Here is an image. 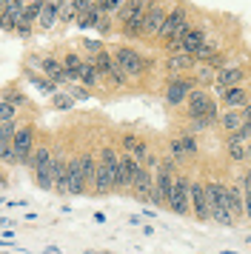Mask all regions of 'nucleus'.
Segmentation results:
<instances>
[{
  "instance_id": "nucleus-36",
  "label": "nucleus",
  "mask_w": 251,
  "mask_h": 254,
  "mask_svg": "<svg viewBox=\"0 0 251 254\" xmlns=\"http://www.w3.org/2000/svg\"><path fill=\"white\" fill-rule=\"evenodd\" d=\"M32 83L34 86H37V89H40V92H46V94H55L57 92V83L55 80H49V77H32Z\"/></svg>"
},
{
  "instance_id": "nucleus-28",
  "label": "nucleus",
  "mask_w": 251,
  "mask_h": 254,
  "mask_svg": "<svg viewBox=\"0 0 251 254\" xmlns=\"http://www.w3.org/2000/svg\"><path fill=\"white\" fill-rule=\"evenodd\" d=\"M246 123V117H243V112L240 109H228L226 115H223V128H226L228 134H234V131H240V126Z\"/></svg>"
},
{
  "instance_id": "nucleus-44",
  "label": "nucleus",
  "mask_w": 251,
  "mask_h": 254,
  "mask_svg": "<svg viewBox=\"0 0 251 254\" xmlns=\"http://www.w3.org/2000/svg\"><path fill=\"white\" fill-rule=\"evenodd\" d=\"M83 43H86V49H89V52H94V55H97V52H103L100 40H83Z\"/></svg>"
},
{
  "instance_id": "nucleus-38",
  "label": "nucleus",
  "mask_w": 251,
  "mask_h": 254,
  "mask_svg": "<svg viewBox=\"0 0 251 254\" xmlns=\"http://www.w3.org/2000/svg\"><path fill=\"white\" fill-rule=\"evenodd\" d=\"M55 106L57 109H71V106H74V97H71V94H57L55 92Z\"/></svg>"
},
{
  "instance_id": "nucleus-15",
  "label": "nucleus",
  "mask_w": 251,
  "mask_h": 254,
  "mask_svg": "<svg viewBox=\"0 0 251 254\" xmlns=\"http://www.w3.org/2000/svg\"><path fill=\"white\" fill-rule=\"evenodd\" d=\"M191 208H194V217L205 223L211 217V208H208V197H205V186L203 183H191Z\"/></svg>"
},
{
  "instance_id": "nucleus-4",
  "label": "nucleus",
  "mask_w": 251,
  "mask_h": 254,
  "mask_svg": "<svg viewBox=\"0 0 251 254\" xmlns=\"http://www.w3.org/2000/svg\"><path fill=\"white\" fill-rule=\"evenodd\" d=\"M117 160L120 154L114 149H100V163H97V177H94V191L97 194H109L114 189V174H117Z\"/></svg>"
},
{
  "instance_id": "nucleus-17",
  "label": "nucleus",
  "mask_w": 251,
  "mask_h": 254,
  "mask_svg": "<svg viewBox=\"0 0 251 254\" xmlns=\"http://www.w3.org/2000/svg\"><path fill=\"white\" fill-rule=\"evenodd\" d=\"M66 180H68V194H83L89 186L83 180V169H80V157H71L66 166Z\"/></svg>"
},
{
  "instance_id": "nucleus-31",
  "label": "nucleus",
  "mask_w": 251,
  "mask_h": 254,
  "mask_svg": "<svg viewBox=\"0 0 251 254\" xmlns=\"http://www.w3.org/2000/svg\"><path fill=\"white\" fill-rule=\"evenodd\" d=\"M97 80H100V74L94 69V63L86 60V63H83V71H80V83H83L86 89H91V86H97Z\"/></svg>"
},
{
  "instance_id": "nucleus-29",
  "label": "nucleus",
  "mask_w": 251,
  "mask_h": 254,
  "mask_svg": "<svg viewBox=\"0 0 251 254\" xmlns=\"http://www.w3.org/2000/svg\"><path fill=\"white\" fill-rule=\"evenodd\" d=\"M57 20H60V9H57V6H52V3H43V12H40V20H37V26L49 32V29H52Z\"/></svg>"
},
{
  "instance_id": "nucleus-40",
  "label": "nucleus",
  "mask_w": 251,
  "mask_h": 254,
  "mask_svg": "<svg viewBox=\"0 0 251 254\" xmlns=\"http://www.w3.org/2000/svg\"><path fill=\"white\" fill-rule=\"evenodd\" d=\"M74 6H77V14H86L91 6H97V0H74Z\"/></svg>"
},
{
  "instance_id": "nucleus-14",
  "label": "nucleus",
  "mask_w": 251,
  "mask_h": 254,
  "mask_svg": "<svg viewBox=\"0 0 251 254\" xmlns=\"http://www.w3.org/2000/svg\"><path fill=\"white\" fill-rule=\"evenodd\" d=\"M186 23H188V17H186V9H183V6H177V9H171V12L166 14V23H163V29H160V35H157V37H163V40L169 43L171 37L177 35V32H180Z\"/></svg>"
},
{
  "instance_id": "nucleus-20",
  "label": "nucleus",
  "mask_w": 251,
  "mask_h": 254,
  "mask_svg": "<svg viewBox=\"0 0 251 254\" xmlns=\"http://www.w3.org/2000/svg\"><path fill=\"white\" fill-rule=\"evenodd\" d=\"M123 149H126V154H131L137 163H146L148 160L146 140H140L137 134H123Z\"/></svg>"
},
{
  "instance_id": "nucleus-16",
  "label": "nucleus",
  "mask_w": 251,
  "mask_h": 254,
  "mask_svg": "<svg viewBox=\"0 0 251 254\" xmlns=\"http://www.w3.org/2000/svg\"><path fill=\"white\" fill-rule=\"evenodd\" d=\"M166 9L160 6V3H151V9H148L146 14V23H143V35L146 37H157L160 29H163V23H166Z\"/></svg>"
},
{
  "instance_id": "nucleus-7",
  "label": "nucleus",
  "mask_w": 251,
  "mask_h": 254,
  "mask_svg": "<svg viewBox=\"0 0 251 254\" xmlns=\"http://www.w3.org/2000/svg\"><path fill=\"white\" fill-rule=\"evenodd\" d=\"M114 60H117V66L126 71V77H140V74L148 69V60L143 58V55H137L134 49H128V46L114 49Z\"/></svg>"
},
{
  "instance_id": "nucleus-9",
  "label": "nucleus",
  "mask_w": 251,
  "mask_h": 254,
  "mask_svg": "<svg viewBox=\"0 0 251 254\" xmlns=\"http://www.w3.org/2000/svg\"><path fill=\"white\" fill-rule=\"evenodd\" d=\"M174 177H177V174L171 172V163H163L157 177H154V191H151V200H154L157 206H169L171 189H174Z\"/></svg>"
},
{
  "instance_id": "nucleus-2",
  "label": "nucleus",
  "mask_w": 251,
  "mask_h": 254,
  "mask_svg": "<svg viewBox=\"0 0 251 254\" xmlns=\"http://www.w3.org/2000/svg\"><path fill=\"white\" fill-rule=\"evenodd\" d=\"M205 197H208L211 217H214L220 226H234V223H237L234 214H231V206H228V186H223V183H205Z\"/></svg>"
},
{
  "instance_id": "nucleus-46",
  "label": "nucleus",
  "mask_w": 251,
  "mask_h": 254,
  "mask_svg": "<svg viewBox=\"0 0 251 254\" xmlns=\"http://www.w3.org/2000/svg\"><path fill=\"white\" fill-rule=\"evenodd\" d=\"M43 3H52V6H57V9L63 6V0H43Z\"/></svg>"
},
{
  "instance_id": "nucleus-37",
  "label": "nucleus",
  "mask_w": 251,
  "mask_h": 254,
  "mask_svg": "<svg viewBox=\"0 0 251 254\" xmlns=\"http://www.w3.org/2000/svg\"><path fill=\"white\" fill-rule=\"evenodd\" d=\"M14 120V103L0 100V123H11Z\"/></svg>"
},
{
  "instance_id": "nucleus-25",
  "label": "nucleus",
  "mask_w": 251,
  "mask_h": 254,
  "mask_svg": "<svg viewBox=\"0 0 251 254\" xmlns=\"http://www.w3.org/2000/svg\"><path fill=\"white\" fill-rule=\"evenodd\" d=\"M223 103H226L228 109H243V106L249 103V97H246V92H243L240 86H231V89L223 92Z\"/></svg>"
},
{
  "instance_id": "nucleus-41",
  "label": "nucleus",
  "mask_w": 251,
  "mask_h": 254,
  "mask_svg": "<svg viewBox=\"0 0 251 254\" xmlns=\"http://www.w3.org/2000/svg\"><path fill=\"white\" fill-rule=\"evenodd\" d=\"M211 77H214V69H211V66L205 63V69L200 71V80H197V83H208V80H211Z\"/></svg>"
},
{
  "instance_id": "nucleus-24",
  "label": "nucleus",
  "mask_w": 251,
  "mask_h": 254,
  "mask_svg": "<svg viewBox=\"0 0 251 254\" xmlns=\"http://www.w3.org/2000/svg\"><path fill=\"white\" fill-rule=\"evenodd\" d=\"M91 63H94V69H97V74H103V77H112V69H114V55H109V52H97L94 58H89Z\"/></svg>"
},
{
  "instance_id": "nucleus-32",
  "label": "nucleus",
  "mask_w": 251,
  "mask_h": 254,
  "mask_svg": "<svg viewBox=\"0 0 251 254\" xmlns=\"http://www.w3.org/2000/svg\"><path fill=\"white\" fill-rule=\"evenodd\" d=\"M100 14H103V12L97 9V6H91L89 12L83 14V17H77V26H80V29H94V26L100 23Z\"/></svg>"
},
{
  "instance_id": "nucleus-6",
  "label": "nucleus",
  "mask_w": 251,
  "mask_h": 254,
  "mask_svg": "<svg viewBox=\"0 0 251 254\" xmlns=\"http://www.w3.org/2000/svg\"><path fill=\"white\" fill-rule=\"evenodd\" d=\"M32 154H34V126H23L11 137V163L29 166Z\"/></svg>"
},
{
  "instance_id": "nucleus-43",
  "label": "nucleus",
  "mask_w": 251,
  "mask_h": 254,
  "mask_svg": "<svg viewBox=\"0 0 251 254\" xmlns=\"http://www.w3.org/2000/svg\"><path fill=\"white\" fill-rule=\"evenodd\" d=\"M208 126H211V120H203V117H200V120H194V128H191V131H205Z\"/></svg>"
},
{
  "instance_id": "nucleus-21",
  "label": "nucleus",
  "mask_w": 251,
  "mask_h": 254,
  "mask_svg": "<svg viewBox=\"0 0 251 254\" xmlns=\"http://www.w3.org/2000/svg\"><path fill=\"white\" fill-rule=\"evenodd\" d=\"M228 157L231 160H249L251 157V140H237V137H228Z\"/></svg>"
},
{
  "instance_id": "nucleus-26",
  "label": "nucleus",
  "mask_w": 251,
  "mask_h": 254,
  "mask_svg": "<svg viewBox=\"0 0 251 254\" xmlns=\"http://www.w3.org/2000/svg\"><path fill=\"white\" fill-rule=\"evenodd\" d=\"M171 151H174L177 160H183V157H191L194 151H197V143H194L191 137H177L171 143Z\"/></svg>"
},
{
  "instance_id": "nucleus-34",
  "label": "nucleus",
  "mask_w": 251,
  "mask_h": 254,
  "mask_svg": "<svg viewBox=\"0 0 251 254\" xmlns=\"http://www.w3.org/2000/svg\"><path fill=\"white\" fill-rule=\"evenodd\" d=\"M40 12H43V3H29V9H26V14H23V23H37L40 20Z\"/></svg>"
},
{
  "instance_id": "nucleus-19",
  "label": "nucleus",
  "mask_w": 251,
  "mask_h": 254,
  "mask_svg": "<svg viewBox=\"0 0 251 254\" xmlns=\"http://www.w3.org/2000/svg\"><path fill=\"white\" fill-rule=\"evenodd\" d=\"M243 80H246V71L240 69V66H226V69H220V74H217V89L226 92L231 86H240Z\"/></svg>"
},
{
  "instance_id": "nucleus-1",
  "label": "nucleus",
  "mask_w": 251,
  "mask_h": 254,
  "mask_svg": "<svg viewBox=\"0 0 251 254\" xmlns=\"http://www.w3.org/2000/svg\"><path fill=\"white\" fill-rule=\"evenodd\" d=\"M148 9H151V0H131V3H126L123 9L117 12L120 23H123V35L126 37H140L143 35V23H146Z\"/></svg>"
},
{
  "instance_id": "nucleus-30",
  "label": "nucleus",
  "mask_w": 251,
  "mask_h": 254,
  "mask_svg": "<svg viewBox=\"0 0 251 254\" xmlns=\"http://www.w3.org/2000/svg\"><path fill=\"white\" fill-rule=\"evenodd\" d=\"M60 63H63V69H66V74L71 77V83H74V80H80V71H83V63H86V60H83V58H77V55H66V58L60 60Z\"/></svg>"
},
{
  "instance_id": "nucleus-39",
  "label": "nucleus",
  "mask_w": 251,
  "mask_h": 254,
  "mask_svg": "<svg viewBox=\"0 0 251 254\" xmlns=\"http://www.w3.org/2000/svg\"><path fill=\"white\" fill-rule=\"evenodd\" d=\"M66 89H68V94H71L74 100H89V92H86V86L80 89V86H74V83H68Z\"/></svg>"
},
{
  "instance_id": "nucleus-8",
  "label": "nucleus",
  "mask_w": 251,
  "mask_h": 254,
  "mask_svg": "<svg viewBox=\"0 0 251 254\" xmlns=\"http://www.w3.org/2000/svg\"><path fill=\"white\" fill-rule=\"evenodd\" d=\"M186 106H188V117H191V120H200V117H203V120H211V123H214L217 103L205 92H191L188 100H186Z\"/></svg>"
},
{
  "instance_id": "nucleus-27",
  "label": "nucleus",
  "mask_w": 251,
  "mask_h": 254,
  "mask_svg": "<svg viewBox=\"0 0 251 254\" xmlns=\"http://www.w3.org/2000/svg\"><path fill=\"white\" fill-rule=\"evenodd\" d=\"M228 206H231L234 220H240L243 214H246V206H243V189H237V186H228Z\"/></svg>"
},
{
  "instance_id": "nucleus-11",
  "label": "nucleus",
  "mask_w": 251,
  "mask_h": 254,
  "mask_svg": "<svg viewBox=\"0 0 251 254\" xmlns=\"http://www.w3.org/2000/svg\"><path fill=\"white\" fill-rule=\"evenodd\" d=\"M151 191H154V177L148 174V169L140 163L134 172V180H131V194H134L137 203H148L151 200Z\"/></svg>"
},
{
  "instance_id": "nucleus-13",
  "label": "nucleus",
  "mask_w": 251,
  "mask_h": 254,
  "mask_svg": "<svg viewBox=\"0 0 251 254\" xmlns=\"http://www.w3.org/2000/svg\"><path fill=\"white\" fill-rule=\"evenodd\" d=\"M140 163L131 157V154H123L117 160V174H114V189H131V180H134V172Z\"/></svg>"
},
{
  "instance_id": "nucleus-22",
  "label": "nucleus",
  "mask_w": 251,
  "mask_h": 254,
  "mask_svg": "<svg viewBox=\"0 0 251 254\" xmlns=\"http://www.w3.org/2000/svg\"><path fill=\"white\" fill-rule=\"evenodd\" d=\"M194 63H197V60H194V55H186V52H174V55L169 58V63H166V66H169V71L180 74V71H188Z\"/></svg>"
},
{
  "instance_id": "nucleus-3",
  "label": "nucleus",
  "mask_w": 251,
  "mask_h": 254,
  "mask_svg": "<svg viewBox=\"0 0 251 254\" xmlns=\"http://www.w3.org/2000/svg\"><path fill=\"white\" fill-rule=\"evenodd\" d=\"M52 157H55V151H49L46 146H40V149H34L32 160H29V166H32L34 172V183L40 186V189H55V166H52Z\"/></svg>"
},
{
  "instance_id": "nucleus-47",
  "label": "nucleus",
  "mask_w": 251,
  "mask_h": 254,
  "mask_svg": "<svg viewBox=\"0 0 251 254\" xmlns=\"http://www.w3.org/2000/svg\"><path fill=\"white\" fill-rule=\"evenodd\" d=\"M29 3H43V0H29Z\"/></svg>"
},
{
  "instance_id": "nucleus-18",
  "label": "nucleus",
  "mask_w": 251,
  "mask_h": 254,
  "mask_svg": "<svg viewBox=\"0 0 251 254\" xmlns=\"http://www.w3.org/2000/svg\"><path fill=\"white\" fill-rule=\"evenodd\" d=\"M40 69H43V74L49 77V80L60 83V86H68V83H71V77H68L66 69H63V63H60V60H55V58L40 60Z\"/></svg>"
},
{
  "instance_id": "nucleus-42",
  "label": "nucleus",
  "mask_w": 251,
  "mask_h": 254,
  "mask_svg": "<svg viewBox=\"0 0 251 254\" xmlns=\"http://www.w3.org/2000/svg\"><path fill=\"white\" fill-rule=\"evenodd\" d=\"M14 32H17V35H20V37H29V35H32V26H29V23H23V20H20V23H17V29H14Z\"/></svg>"
},
{
  "instance_id": "nucleus-5",
  "label": "nucleus",
  "mask_w": 251,
  "mask_h": 254,
  "mask_svg": "<svg viewBox=\"0 0 251 254\" xmlns=\"http://www.w3.org/2000/svg\"><path fill=\"white\" fill-rule=\"evenodd\" d=\"M169 208L177 214V217H186L191 211V180L186 174H177L174 177V189H171L169 197Z\"/></svg>"
},
{
  "instance_id": "nucleus-12",
  "label": "nucleus",
  "mask_w": 251,
  "mask_h": 254,
  "mask_svg": "<svg viewBox=\"0 0 251 254\" xmlns=\"http://www.w3.org/2000/svg\"><path fill=\"white\" fill-rule=\"evenodd\" d=\"M26 9H29V0H6V9H3V14H0V29L14 32L17 23L23 20Z\"/></svg>"
},
{
  "instance_id": "nucleus-45",
  "label": "nucleus",
  "mask_w": 251,
  "mask_h": 254,
  "mask_svg": "<svg viewBox=\"0 0 251 254\" xmlns=\"http://www.w3.org/2000/svg\"><path fill=\"white\" fill-rule=\"evenodd\" d=\"M240 112H243V117H246V120H251V103H246Z\"/></svg>"
},
{
  "instance_id": "nucleus-35",
  "label": "nucleus",
  "mask_w": 251,
  "mask_h": 254,
  "mask_svg": "<svg viewBox=\"0 0 251 254\" xmlns=\"http://www.w3.org/2000/svg\"><path fill=\"white\" fill-rule=\"evenodd\" d=\"M97 9H100L103 14H114L123 9V0H97Z\"/></svg>"
},
{
  "instance_id": "nucleus-23",
  "label": "nucleus",
  "mask_w": 251,
  "mask_h": 254,
  "mask_svg": "<svg viewBox=\"0 0 251 254\" xmlns=\"http://www.w3.org/2000/svg\"><path fill=\"white\" fill-rule=\"evenodd\" d=\"M77 157H80V169H83V180H86V186H89V189H94L97 163H94V157H91V151H83V154H77Z\"/></svg>"
},
{
  "instance_id": "nucleus-10",
  "label": "nucleus",
  "mask_w": 251,
  "mask_h": 254,
  "mask_svg": "<svg viewBox=\"0 0 251 254\" xmlns=\"http://www.w3.org/2000/svg\"><path fill=\"white\" fill-rule=\"evenodd\" d=\"M194 83H197V80H191V77L174 74V77L169 80V86H166V103H169V106H183L186 100H188Z\"/></svg>"
},
{
  "instance_id": "nucleus-33",
  "label": "nucleus",
  "mask_w": 251,
  "mask_h": 254,
  "mask_svg": "<svg viewBox=\"0 0 251 254\" xmlns=\"http://www.w3.org/2000/svg\"><path fill=\"white\" fill-rule=\"evenodd\" d=\"M77 17V6H74V0H63V6H60V20L63 23H71Z\"/></svg>"
}]
</instances>
